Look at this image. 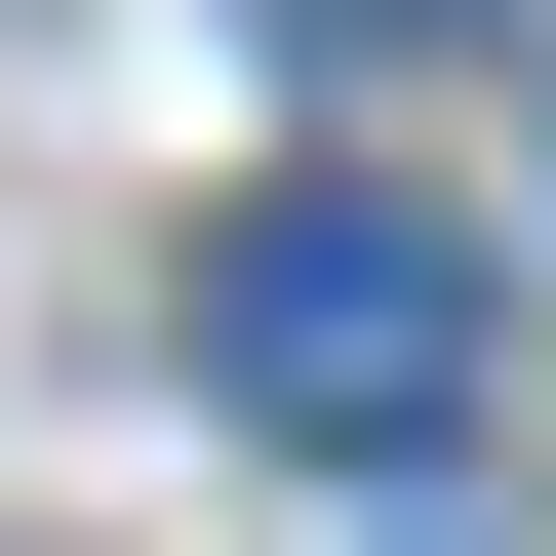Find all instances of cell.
I'll return each instance as SVG.
<instances>
[{"label": "cell", "instance_id": "1", "mask_svg": "<svg viewBox=\"0 0 556 556\" xmlns=\"http://www.w3.org/2000/svg\"><path fill=\"white\" fill-rule=\"evenodd\" d=\"M199 397L397 477V438L477 397V239H438V199H358V160H318V199H239V239H199Z\"/></svg>", "mask_w": 556, "mask_h": 556}]
</instances>
